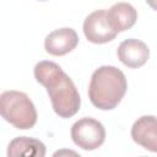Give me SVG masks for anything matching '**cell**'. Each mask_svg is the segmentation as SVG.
I'll return each instance as SVG.
<instances>
[{
	"label": "cell",
	"mask_w": 157,
	"mask_h": 157,
	"mask_svg": "<svg viewBox=\"0 0 157 157\" xmlns=\"http://www.w3.org/2000/svg\"><path fill=\"white\" fill-rule=\"evenodd\" d=\"M38 1H47V0H38Z\"/></svg>",
	"instance_id": "12"
},
{
	"label": "cell",
	"mask_w": 157,
	"mask_h": 157,
	"mask_svg": "<svg viewBox=\"0 0 157 157\" xmlns=\"http://www.w3.org/2000/svg\"><path fill=\"white\" fill-rule=\"evenodd\" d=\"M131 137L141 147L157 153V118L140 117L131 126Z\"/></svg>",
	"instance_id": "8"
},
{
	"label": "cell",
	"mask_w": 157,
	"mask_h": 157,
	"mask_svg": "<svg viewBox=\"0 0 157 157\" xmlns=\"http://www.w3.org/2000/svg\"><path fill=\"white\" fill-rule=\"evenodd\" d=\"M107 20L117 33L124 32L135 25L137 11L129 2H117L107 11Z\"/></svg>",
	"instance_id": "9"
},
{
	"label": "cell",
	"mask_w": 157,
	"mask_h": 157,
	"mask_svg": "<svg viewBox=\"0 0 157 157\" xmlns=\"http://www.w3.org/2000/svg\"><path fill=\"white\" fill-rule=\"evenodd\" d=\"M146 2L152 10L157 11V0H146Z\"/></svg>",
	"instance_id": "11"
},
{
	"label": "cell",
	"mask_w": 157,
	"mask_h": 157,
	"mask_svg": "<svg viewBox=\"0 0 157 157\" xmlns=\"http://www.w3.org/2000/svg\"><path fill=\"white\" fill-rule=\"evenodd\" d=\"M71 139L82 150L92 151L103 145L105 129L101 121L93 118H81L71 126Z\"/></svg>",
	"instance_id": "4"
},
{
	"label": "cell",
	"mask_w": 157,
	"mask_h": 157,
	"mask_svg": "<svg viewBox=\"0 0 157 157\" xmlns=\"http://www.w3.org/2000/svg\"><path fill=\"white\" fill-rule=\"evenodd\" d=\"M34 77L45 87L53 109L60 118L74 117L81 105L78 91L72 80L54 61L43 60L34 66Z\"/></svg>",
	"instance_id": "1"
},
{
	"label": "cell",
	"mask_w": 157,
	"mask_h": 157,
	"mask_svg": "<svg viewBox=\"0 0 157 157\" xmlns=\"http://www.w3.org/2000/svg\"><path fill=\"white\" fill-rule=\"evenodd\" d=\"M7 156L9 157H44L45 156V146L42 141L27 137V136H18L15 137L7 147Z\"/></svg>",
	"instance_id": "10"
},
{
	"label": "cell",
	"mask_w": 157,
	"mask_h": 157,
	"mask_svg": "<svg viewBox=\"0 0 157 157\" xmlns=\"http://www.w3.org/2000/svg\"><path fill=\"white\" fill-rule=\"evenodd\" d=\"M126 90L128 82L124 72L115 66L104 65L92 74L88 97L96 108L112 110L121 102Z\"/></svg>",
	"instance_id": "2"
},
{
	"label": "cell",
	"mask_w": 157,
	"mask_h": 157,
	"mask_svg": "<svg viewBox=\"0 0 157 157\" xmlns=\"http://www.w3.org/2000/svg\"><path fill=\"white\" fill-rule=\"evenodd\" d=\"M83 33L88 42L94 44H104L117 37V32L110 27L107 20L105 10H96L91 12L83 21Z\"/></svg>",
	"instance_id": "5"
},
{
	"label": "cell",
	"mask_w": 157,
	"mask_h": 157,
	"mask_svg": "<svg viewBox=\"0 0 157 157\" xmlns=\"http://www.w3.org/2000/svg\"><path fill=\"white\" fill-rule=\"evenodd\" d=\"M1 117L12 126L27 130L37 123V110L29 97L21 91H5L0 97Z\"/></svg>",
	"instance_id": "3"
},
{
	"label": "cell",
	"mask_w": 157,
	"mask_h": 157,
	"mask_svg": "<svg viewBox=\"0 0 157 157\" xmlns=\"http://www.w3.org/2000/svg\"><path fill=\"white\" fill-rule=\"evenodd\" d=\"M78 44V36L75 29L64 27L50 32L44 39V49L48 54L61 56L72 52Z\"/></svg>",
	"instance_id": "6"
},
{
	"label": "cell",
	"mask_w": 157,
	"mask_h": 157,
	"mask_svg": "<svg viewBox=\"0 0 157 157\" xmlns=\"http://www.w3.org/2000/svg\"><path fill=\"white\" fill-rule=\"evenodd\" d=\"M150 56V49L140 39L129 38L123 40L118 47L119 60L130 69H137L144 66Z\"/></svg>",
	"instance_id": "7"
}]
</instances>
